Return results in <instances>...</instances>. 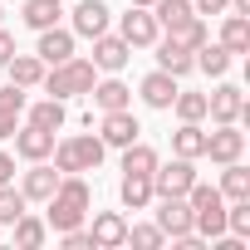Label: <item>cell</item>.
I'll list each match as a JSON object with an SVG mask.
<instances>
[{
	"label": "cell",
	"instance_id": "1",
	"mask_svg": "<svg viewBox=\"0 0 250 250\" xmlns=\"http://www.w3.org/2000/svg\"><path fill=\"white\" fill-rule=\"evenodd\" d=\"M44 206H49V221H44V226L69 230V226H83V216H88V206H93V191H88V182H83L79 172H64L59 187H54V196H49Z\"/></svg>",
	"mask_w": 250,
	"mask_h": 250
},
{
	"label": "cell",
	"instance_id": "2",
	"mask_svg": "<svg viewBox=\"0 0 250 250\" xmlns=\"http://www.w3.org/2000/svg\"><path fill=\"white\" fill-rule=\"evenodd\" d=\"M93 79H98V69H93V59H64V64H49V74L40 79L44 83V93L49 98H79V93H88L93 88Z\"/></svg>",
	"mask_w": 250,
	"mask_h": 250
},
{
	"label": "cell",
	"instance_id": "3",
	"mask_svg": "<svg viewBox=\"0 0 250 250\" xmlns=\"http://www.w3.org/2000/svg\"><path fill=\"white\" fill-rule=\"evenodd\" d=\"M118 35L128 40L133 49H152L157 35H162V25H157V15H152L147 5H128V15L118 20Z\"/></svg>",
	"mask_w": 250,
	"mask_h": 250
},
{
	"label": "cell",
	"instance_id": "4",
	"mask_svg": "<svg viewBox=\"0 0 250 250\" xmlns=\"http://www.w3.org/2000/svg\"><path fill=\"white\" fill-rule=\"evenodd\" d=\"M240 152H245V133L235 128V123H216V133H206V157L216 167L240 162Z\"/></svg>",
	"mask_w": 250,
	"mask_h": 250
},
{
	"label": "cell",
	"instance_id": "5",
	"mask_svg": "<svg viewBox=\"0 0 250 250\" xmlns=\"http://www.w3.org/2000/svg\"><path fill=\"white\" fill-rule=\"evenodd\" d=\"M196 182V167L187 162V157H177V162H157V172H152V196H187V187Z\"/></svg>",
	"mask_w": 250,
	"mask_h": 250
},
{
	"label": "cell",
	"instance_id": "6",
	"mask_svg": "<svg viewBox=\"0 0 250 250\" xmlns=\"http://www.w3.org/2000/svg\"><path fill=\"white\" fill-rule=\"evenodd\" d=\"M152 201H157V226H162L167 240L191 235V206H187V196H152Z\"/></svg>",
	"mask_w": 250,
	"mask_h": 250
},
{
	"label": "cell",
	"instance_id": "7",
	"mask_svg": "<svg viewBox=\"0 0 250 250\" xmlns=\"http://www.w3.org/2000/svg\"><path fill=\"white\" fill-rule=\"evenodd\" d=\"M138 118H133V108H113V113H103V123H98V138H103V147H128V143H138Z\"/></svg>",
	"mask_w": 250,
	"mask_h": 250
},
{
	"label": "cell",
	"instance_id": "8",
	"mask_svg": "<svg viewBox=\"0 0 250 250\" xmlns=\"http://www.w3.org/2000/svg\"><path fill=\"white\" fill-rule=\"evenodd\" d=\"M240 113H245V93L235 83H216L206 93V118L211 123H240Z\"/></svg>",
	"mask_w": 250,
	"mask_h": 250
},
{
	"label": "cell",
	"instance_id": "9",
	"mask_svg": "<svg viewBox=\"0 0 250 250\" xmlns=\"http://www.w3.org/2000/svg\"><path fill=\"white\" fill-rule=\"evenodd\" d=\"M128 59H133V44L123 40V35H98L93 40V69H103V74H118V69H128Z\"/></svg>",
	"mask_w": 250,
	"mask_h": 250
},
{
	"label": "cell",
	"instance_id": "10",
	"mask_svg": "<svg viewBox=\"0 0 250 250\" xmlns=\"http://www.w3.org/2000/svg\"><path fill=\"white\" fill-rule=\"evenodd\" d=\"M88 240H93V250H118V245H128V221H123V211H98L93 226H88Z\"/></svg>",
	"mask_w": 250,
	"mask_h": 250
},
{
	"label": "cell",
	"instance_id": "11",
	"mask_svg": "<svg viewBox=\"0 0 250 250\" xmlns=\"http://www.w3.org/2000/svg\"><path fill=\"white\" fill-rule=\"evenodd\" d=\"M177 88H182V79H172L167 69H152L143 83H138V98L147 103V108H157V113H167L172 108V98H177Z\"/></svg>",
	"mask_w": 250,
	"mask_h": 250
},
{
	"label": "cell",
	"instance_id": "12",
	"mask_svg": "<svg viewBox=\"0 0 250 250\" xmlns=\"http://www.w3.org/2000/svg\"><path fill=\"white\" fill-rule=\"evenodd\" d=\"M108 5L103 0H79L74 5V40H98L103 30H108Z\"/></svg>",
	"mask_w": 250,
	"mask_h": 250
},
{
	"label": "cell",
	"instance_id": "13",
	"mask_svg": "<svg viewBox=\"0 0 250 250\" xmlns=\"http://www.w3.org/2000/svg\"><path fill=\"white\" fill-rule=\"evenodd\" d=\"M15 152L25 162H49L54 152V133L49 128H35V123H25V128H15Z\"/></svg>",
	"mask_w": 250,
	"mask_h": 250
},
{
	"label": "cell",
	"instance_id": "14",
	"mask_svg": "<svg viewBox=\"0 0 250 250\" xmlns=\"http://www.w3.org/2000/svg\"><path fill=\"white\" fill-rule=\"evenodd\" d=\"M59 167H49V162H30V172L20 177V191H25V201H49L54 196V187H59Z\"/></svg>",
	"mask_w": 250,
	"mask_h": 250
},
{
	"label": "cell",
	"instance_id": "15",
	"mask_svg": "<svg viewBox=\"0 0 250 250\" xmlns=\"http://www.w3.org/2000/svg\"><path fill=\"white\" fill-rule=\"evenodd\" d=\"M35 54H40L44 64H64V59H74V30H59V25L40 30V44H35Z\"/></svg>",
	"mask_w": 250,
	"mask_h": 250
},
{
	"label": "cell",
	"instance_id": "16",
	"mask_svg": "<svg viewBox=\"0 0 250 250\" xmlns=\"http://www.w3.org/2000/svg\"><path fill=\"white\" fill-rule=\"evenodd\" d=\"M152 49H157V69H167L172 79H187V74L196 69V54H191V49H182L177 40H162V35H157V44H152Z\"/></svg>",
	"mask_w": 250,
	"mask_h": 250
},
{
	"label": "cell",
	"instance_id": "17",
	"mask_svg": "<svg viewBox=\"0 0 250 250\" xmlns=\"http://www.w3.org/2000/svg\"><path fill=\"white\" fill-rule=\"evenodd\" d=\"M20 118H25V88L20 83H5V88H0V143L15 138Z\"/></svg>",
	"mask_w": 250,
	"mask_h": 250
},
{
	"label": "cell",
	"instance_id": "18",
	"mask_svg": "<svg viewBox=\"0 0 250 250\" xmlns=\"http://www.w3.org/2000/svg\"><path fill=\"white\" fill-rule=\"evenodd\" d=\"M88 98H93V108L98 113H113V108H133V88L123 83V79H93V88H88Z\"/></svg>",
	"mask_w": 250,
	"mask_h": 250
},
{
	"label": "cell",
	"instance_id": "19",
	"mask_svg": "<svg viewBox=\"0 0 250 250\" xmlns=\"http://www.w3.org/2000/svg\"><path fill=\"white\" fill-rule=\"evenodd\" d=\"M172 157H187V162L206 157V128L201 123H182V128L172 133Z\"/></svg>",
	"mask_w": 250,
	"mask_h": 250
},
{
	"label": "cell",
	"instance_id": "20",
	"mask_svg": "<svg viewBox=\"0 0 250 250\" xmlns=\"http://www.w3.org/2000/svg\"><path fill=\"white\" fill-rule=\"evenodd\" d=\"M157 147H147V143H128L123 147V177H152L157 172Z\"/></svg>",
	"mask_w": 250,
	"mask_h": 250
},
{
	"label": "cell",
	"instance_id": "21",
	"mask_svg": "<svg viewBox=\"0 0 250 250\" xmlns=\"http://www.w3.org/2000/svg\"><path fill=\"white\" fill-rule=\"evenodd\" d=\"M167 40H177L182 49H191V54H196V49L211 40V30H206V15H187V20H177V25L167 30Z\"/></svg>",
	"mask_w": 250,
	"mask_h": 250
},
{
	"label": "cell",
	"instance_id": "22",
	"mask_svg": "<svg viewBox=\"0 0 250 250\" xmlns=\"http://www.w3.org/2000/svg\"><path fill=\"white\" fill-rule=\"evenodd\" d=\"M5 69H10V83H20V88H35L44 79V59L40 54H10Z\"/></svg>",
	"mask_w": 250,
	"mask_h": 250
},
{
	"label": "cell",
	"instance_id": "23",
	"mask_svg": "<svg viewBox=\"0 0 250 250\" xmlns=\"http://www.w3.org/2000/svg\"><path fill=\"white\" fill-rule=\"evenodd\" d=\"M221 196L226 201H250V167L245 162H226L221 167Z\"/></svg>",
	"mask_w": 250,
	"mask_h": 250
},
{
	"label": "cell",
	"instance_id": "24",
	"mask_svg": "<svg viewBox=\"0 0 250 250\" xmlns=\"http://www.w3.org/2000/svg\"><path fill=\"white\" fill-rule=\"evenodd\" d=\"M221 49H230V54H245V49H250V15H226V25H221Z\"/></svg>",
	"mask_w": 250,
	"mask_h": 250
},
{
	"label": "cell",
	"instance_id": "25",
	"mask_svg": "<svg viewBox=\"0 0 250 250\" xmlns=\"http://www.w3.org/2000/svg\"><path fill=\"white\" fill-rule=\"evenodd\" d=\"M10 226H15V245H20V250H40V245H44V235H49V226H44L40 216H30V211H25V216H15Z\"/></svg>",
	"mask_w": 250,
	"mask_h": 250
},
{
	"label": "cell",
	"instance_id": "26",
	"mask_svg": "<svg viewBox=\"0 0 250 250\" xmlns=\"http://www.w3.org/2000/svg\"><path fill=\"white\" fill-rule=\"evenodd\" d=\"M20 20H25L35 35H40V30H49V25H59V0H25Z\"/></svg>",
	"mask_w": 250,
	"mask_h": 250
},
{
	"label": "cell",
	"instance_id": "27",
	"mask_svg": "<svg viewBox=\"0 0 250 250\" xmlns=\"http://www.w3.org/2000/svg\"><path fill=\"white\" fill-rule=\"evenodd\" d=\"M118 196H123L128 211H147V206H152V177H123Z\"/></svg>",
	"mask_w": 250,
	"mask_h": 250
},
{
	"label": "cell",
	"instance_id": "28",
	"mask_svg": "<svg viewBox=\"0 0 250 250\" xmlns=\"http://www.w3.org/2000/svg\"><path fill=\"white\" fill-rule=\"evenodd\" d=\"M230 59H235V54H230V49H221V44H211V40L196 49V69H201V74H211V79H226Z\"/></svg>",
	"mask_w": 250,
	"mask_h": 250
},
{
	"label": "cell",
	"instance_id": "29",
	"mask_svg": "<svg viewBox=\"0 0 250 250\" xmlns=\"http://www.w3.org/2000/svg\"><path fill=\"white\" fill-rule=\"evenodd\" d=\"M69 143H74V157H79V167H83V172H98V167H103V152H108V147H103V138L79 133V138H69Z\"/></svg>",
	"mask_w": 250,
	"mask_h": 250
},
{
	"label": "cell",
	"instance_id": "30",
	"mask_svg": "<svg viewBox=\"0 0 250 250\" xmlns=\"http://www.w3.org/2000/svg\"><path fill=\"white\" fill-rule=\"evenodd\" d=\"M172 108H177V118H182V123H206V93H191V88H177Z\"/></svg>",
	"mask_w": 250,
	"mask_h": 250
},
{
	"label": "cell",
	"instance_id": "31",
	"mask_svg": "<svg viewBox=\"0 0 250 250\" xmlns=\"http://www.w3.org/2000/svg\"><path fill=\"white\" fill-rule=\"evenodd\" d=\"M30 123H35V128L59 133V128H64V98H44V103H35V108H30Z\"/></svg>",
	"mask_w": 250,
	"mask_h": 250
},
{
	"label": "cell",
	"instance_id": "32",
	"mask_svg": "<svg viewBox=\"0 0 250 250\" xmlns=\"http://www.w3.org/2000/svg\"><path fill=\"white\" fill-rule=\"evenodd\" d=\"M25 206H30V201H25V191H20V187L0 182V226H10L15 216H25Z\"/></svg>",
	"mask_w": 250,
	"mask_h": 250
},
{
	"label": "cell",
	"instance_id": "33",
	"mask_svg": "<svg viewBox=\"0 0 250 250\" xmlns=\"http://www.w3.org/2000/svg\"><path fill=\"white\" fill-rule=\"evenodd\" d=\"M152 15H157L162 30H172L177 20H187V15H196V10H191V0H152Z\"/></svg>",
	"mask_w": 250,
	"mask_h": 250
},
{
	"label": "cell",
	"instance_id": "34",
	"mask_svg": "<svg viewBox=\"0 0 250 250\" xmlns=\"http://www.w3.org/2000/svg\"><path fill=\"white\" fill-rule=\"evenodd\" d=\"M226 230L240 235V240L250 235V201H230V206H226Z\"/></svg>",
	"mask_w": 250,
	"mask_h": 250
},
{
	"label": "cell",
	"instance_id": "35",
	"mask_svg": "<svg viewBox=\"0 0 250 250\" xmlns=\"http://www.w3.org/2000/svg\"><path fill=\"white\" fill-rule=\"evenodd\" d=\"M128 245L157 250V245H167V235H162V226H157V221H152V226H128Z\"/></svg>",
	"mask_w": 250,
	"mask_h": 250
},
{
	"label": "cell",
	"instance_id": "36",
	"mask_svg": "<svg viewBox=\"0 0 250 250\" xmlns=\"http://www.w3.org/2000/svg\"><path fill=\"white\" fill-rule=\"evenodd\" d=\"M49 157H54V167H59V172H83V167H79V157H74V143H69V138H64V143H54V152H49Z\"/></svg>",
	"mask_w": 250,
	"mask_h": 250
},
{
	"label": "cell",
	"instance_id": "37",
	"mask_svg": "<svg viewBox=\"0 0 250 250\" xmlns=\"http://www.w3.org/2000/svg\"><path fill=\"white\" fill-rule=\"evenodd\" d=\"M191 10H196V15H226L230 0H191Z\"/></svg>",
	"mask_w": 250,
	"mask_h": 250
},
{
	"label": "cell",
	"instance_id": "38",
	"mask_svg": "<svg viewBox=\"0 0 250 250\" xmlns=\"http://www.w3.org/2000/svg\"><path fill=\"white\" fill-rule=\"evenodd\" d=\"M10 54H15V35L0 25V69H5V59H10Z\"/></svg>",
	"mask_w": 250,
	"mask_h": 250
},
{
	"label": "cell",
	"instance_id": "39",
	"mask_svg": "<svg viewBox=\"0 0 250 250\" xmlns=\"http://www.w3.org/2000/svg\"><path fill=\"white\" fill-rule=\"evenodd\" d=\"M0 182H15V157L0 152Z\"/></svg>",
	"mask_w": 250,
	"mask_h": 250
},
{
	"label": "cell",
	"instance_id": "40",
	"mask_svg": "<svg viewBox=\"0 0 250 250\" xmlns=\"http://www.w3.org/2000/svg\"><path fill=\"white\" fill-rule=\"evenodd\" d=\"M230 10L235 15H250V0H230Z\"/></svg>",
	"mask_w": 250,
	"mask_h": 250
},
{
	"label": "cell",
	"instance_id": "41",
	"mask_svg": "<svg viewBox=\"0 0 250 250\" xmlns=\"http://www.w3.org/2000/svg\"><path fill=\"white\" fill-rule=\"evenodd\" d=\"M128 5H147V10H152V0H128Z\"/></svg>",
	"mask_w": 250,
	"mask_h": 250
},
{
	"label": "cell",
	"instance_id": "42",
	"mask_svg": "<svg viewBox=\"0 0 250 250\" xmlns=\"http://www.w3.org/2000/svg\"><path fill=\"white\" fill-rule=\"evenodd\" d=\"M0 25H5V10H0Z\"/></svg>",
	"mask_w": 250,
	"mask_h": 250
},
{
	"label": "cell",
	"instance_id": "43",
	"mask_svg": "<svg viewBox=\"0 0 250 250\" xmlns=\"http://www.w3.org/2000/svg\"><path fill=\"white\" fill-rule=\"evenodd\" d=\"M59 5H64V0H59Z\"/></svg>",
	"mask_w": 250,
	"mask_h": 250
}]
</instances>
